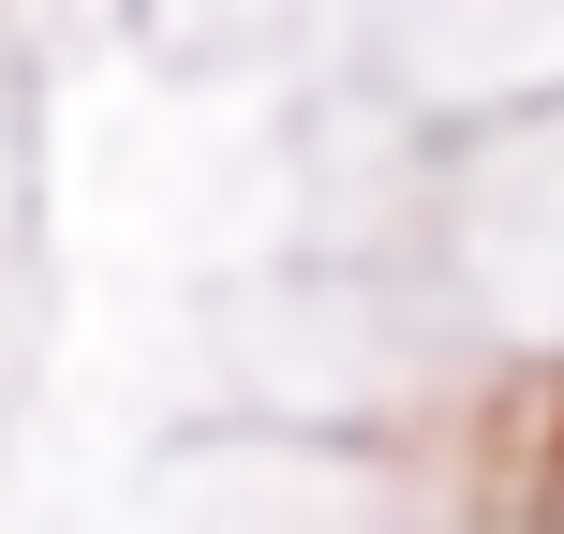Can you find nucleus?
Masks as SVG:
<instances>
[{"instance_id": "nucleus-1", "label": "nucleus", "mask_w": 564, "mask_h": 534, "mask_svg": "<svg viewBox=\"0 0 564 534\" xmlns=\"http://www.w3.org/2000/svg\"><path fill=\"white\" fill-rule=\"evenodd\" d=\"M550 534H564V505H550Z\"/></svg>"}]
</instances>
